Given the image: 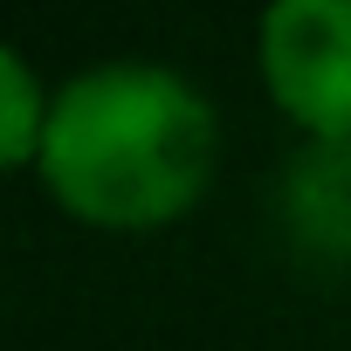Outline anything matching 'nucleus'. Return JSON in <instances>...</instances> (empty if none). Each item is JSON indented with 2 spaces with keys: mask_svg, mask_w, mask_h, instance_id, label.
<instances>
[{
  "mask_svg": "<svg viewBox=\"0 0 351 351\" xmlns=\"http://www.w3.org/2000/svg\"><path fill=\"white\" fill-rule=\"evenodd\" d=\"M262 83L310 145L351 138V0H276L255 28Z\"/></svg>",
  "mask_w": 351,
  "mask_h": 351,
  "instance_id": "obj_2",
  "label": "nucleus"
},
{
  "mask_svg": "<svg viewBox=\"0 0 351 351\" xmlns=\"http://www.w3.org/2000/svg\"><path fill=\"white\" fill-rule=\"evenodd\" d=\"M289 221L317 255H351V138L344 145H303L289 158Z\"/></svg>",
  "mask_w": 351,
  "mask_h": 351,
  "instance_id": "obj_3",
  "label": "nucleus"
},
{
  "mask_svg": "<svg viewBox=\"0 0 351 351\" xmlns=\"http://www.w3.org/2000/svg\"><path fill=\"white\" fill-rule=\"evenodd\" d=\"M35 165L90 228H165L214 180V104L165 62H97L56 90Z\"/></svg>",
  "mask_w": 351,
  "mask_h": 351,
  "instance_id": "obj_1",
  "label": "nucleus"
},
{
  "mask_svg": "<svg viewBox=\"0 0 351 351\" xmlns=\"http://www.w3.org/2000/svg\"><path fill=\"white\" fill-rule=\"evenodd\" d=\"M49 90L28 69L21 49L0 42V172H14L28 158H42V131H49Z\"/></svg>",
  "mask_w": 351,
  "mask_h": 351,
  "instance_id": "obj_4",
  "label": "nucleus"
}]
</instances>
